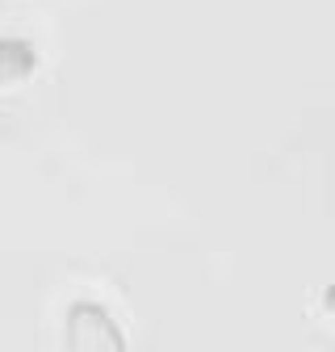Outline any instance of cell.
<instances>
[{
    "instance_id": "obj_1",
    "label": "cell",
    "mask_w": 335,
    "mask_h": 352,
    "mask_svg": "<svg viewBox=\"0 0 335 352\" xmlns=\"http://www.w3.org/2000/svg\"><path fill=\"white\" fill-rule=\"evenodd\" d=\"M63 352H126V331L101 302L80 298L63 315Z\"/></svg>"
},
{
    "instance_id": "obj_3",
    "label": "cell",
    "mask_w": 335,
    "mask_h": 352,
    "mask_svg": "<svg viewBox=\"0 0 335 352\" xmlns=\"http://www.w3.org/2000/svg\"><path fill=\"white\" fill-rule=\"evenodd\" d=\"M319 302H323V311H327V315H335V281H327V285H323Z\"/></svg>"
},
{
    "instance_id": "obj_2",
    "label": "cell",
    "mask_w": 335,
    "mask_h": 352,
    "mask_svg": "<svg viewBox=\"0 0 335 352\" xmlns=\"http://www.w3.org/2000/svg\"><path fill=\"white\" fill-rule=\"evenodd\" d=\"M34 72H38V51H34V42L21 38V34H5V38H0V84L30 80Z\"/></svg>"
}]
</instances>
